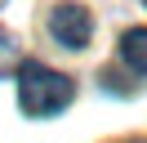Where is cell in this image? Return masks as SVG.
I'll return each mask as SVG.
<instances>
[{"instance_id":"cell-4","label":"cell","mask_w":147,"mask_h":143,"mask_svg":"<svg viewBox=\"0 0 147 143\" xmlns=\"http://www.w3.org/2000/svg\"><path fill=\"white\" fill-rule=\"evenodd\" d=\"M13 63H18V45H13V36L5 31V27H0V76L9 72Z\"/></svg>"},{"instance_id":"cell-6","label":"cell","mask_w":147,"mask_h":143,"mask_svg":"<svg viewBox=\"0 0 147 143\" xmlns=\"http://www.w3.org/2000/svg\"><path fill=\"white\" fill-rule=\"evenodd\" d=\"M0 5H5V0H0Z\"/></svg>"},{"instance_id":"cell-5","label":"cell","mask_w":147,"mask_h":143,"mask_svg":"<svg viewBox=\"0 0 147 143\" xmlns=\"http://www.w3.org/2000/svg\"><path fill=\"white\" fill-rule=\"evenodd\" d=\"M125 143H147V139H125Z\"/></svg>"},{"instance_id":"cell-2","label":"cell","mask_w":147,"mask_h":143,"mask_svg":"<svg viewBox=\"0 0 147 143\" xmlns=\"http://www.w3.org/2000/svg\"><path fill=\"white\" fill-rule=\"evenodd\" d=\"M89 31H94V18L85 5H58L54 14H49V36H54L63 49H85L89 45Z\"/></svg>"},{"instance_id":"cell-7","label":"cell","mask_w":147,"mask_h":143,"mask_svg":"<svg viewBox=\"0 0 147 143\" xmlns=\"http://www.w3.org/2000/svg\"><path fill=\"white\" fill-rule=\"evenodd\" d=\"M143 5H147V0H143Z\"/></svg>"},{"instance_id":"cell-1","label":"cell","mask_w":147,"mask_h":143,"mask_svg":"<svg viewBox=\"0 0 147 143\" xmlns=\"http://www.w3.org/2000/svg\"><path fill=\"white\" fill-rule=\"evenodd\" d=\"M71 98H76V85L63 72L45 67V63H36V58L18 63V103H22L27 116H54V112H63Z\"/></svg>"},{"instance_id":"cell-3","label":"cell","mask_w":147,"mask_h":143,"mask_svg":"<svg viewBox=\"0 0 147 143\" xmlns=\"http://www.w3.org/2000/svg\"><path fill=\"white\" fill-rule=\"evenodd\" d=\"M120 58H125L138 76H147V27H129V31L120 36Z\"/></svg>"}]
</instances>
